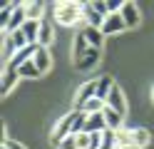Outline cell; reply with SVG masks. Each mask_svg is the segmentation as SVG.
Segmentation results:
<instances>
[{
  "label": "cell",
  "mask_w": 154,
  "mask_h": 149,
  "mask_svg": "<svg viewBox=\"0 0 154 149\" xmlns=\"http://www.w3.org/2000/svg\"><path fill=\"white\" fill-rule=\"evenodd\" d=\"M52 17H55V23H60L65 27H75V25H82L85 27L82 3H77V0H60V3H55Z\"/></svg>",
  "instance_id": "1"
},
{
  "label": "cell",
  "mask_w": 154,
  "mask_h": 149,
  "mask_svg": "<svg viewBox=\"0 0 154 149\" xmlns=\"http://www.w3.org/2000/svg\"><path fill=\"white\" fill-rule=\"evenodd\" d=\"M72 122H75V109H72V112H67V114H62V117L55 122L52 132H50V142H52L55 147L60 144L67 134H72Z\"/></svg>",
  "instance_id": "2"
},
{
  "label": "cell",
  "mask_w": 154,
  "mask_h": 149,
  "mask_svg": "<svg viewBox=\"0 0 154 149\" xmlns=\"http://www.w3.org/2000/svg\"><path fill=\"white\" fill-rule=\"evenodd\" d=\"M122 20H124V25H127V30L132 27H137L142 23V13H139V5L137 3H132V0H124V5H122Z\"/></svg>",
  "instance_id": "3"
},
{
  "label": "cell",
  "mask_w": 154,
  "mask_h": 149,
  "mask_svg": "<svg viewBox=\"0 0 154 149\" xmlns=\"http://www.w3.org/2000/svg\"><path fill=\"white\" fill-rule=\"evenodd\" d=\"M102 35L104 37H112V35H122L124 30H127V25H124V20L119 13H114V15H107L104 17V23H102Z\"/></svg>",
  "instance_id": "4"
},
{
  "label": "cell",
  "mask_w": 154,
  "mask_h": 149,
  "mask_svg": "<svg viewBox=\"0 0 154 149\" xmlns=\"http://www.w3.org/2000/svg\"><path fill=\"white\" fill-rule=\"evenodd\" d=\"M92 97H97V79H90V82H85L80 89H77V95H75V109H82Z\"/></svg>",
  "instance_id": "5"
},
{
  "label": "cell",
  "mask_w": 154,
  "mask_h": 149,
  "mask_svg": "<svg viewBox=\"0 0 154 149\" xmlns=\"http://www.w3.org/2000/svg\"><path fill=\"white\" fill-rule=\"evenodd\" d=\"M107 107L109 109H114V112H119L122 117L127 114V97H124V92L114 85V89L109 92V97H107Z\"/></svg>",
  "instance_id": "6"
},
{
  "label": "cell",
  "mask_w": 154,
  "mask_h": 149,
  "mask_svg": "<svg viewBox=\"0 0 154 149\" xmlns=\"http://www.w3.org/2000/svg\"><path fill=\"white\" fill-rule=\"evenodd\" d=\"M97 62H100V50L90 47L87 52H85V55L75 62V67L80 70V72H90V70H94V67H97Z\"/></svg>",
  "instance_id": "7"
},
{
  "label": "cell",
  "mask_w": 154,
  "mask_h": 149,
  "mask_svg": "<svg viewBox=\"0 0 154 149\" xmlns=\"http://www.w3.org/2000/svg\"><path fill=\"white\" fill-rule=\"evenodd\" d=\"M55 40V27L47 17L40 20V35H37V47H50Z\"/></svg>",
  "instance_id": "8"
},
{
  "label": "cell",
  "mask_w": 154,
  "mask_h": 149,
  "mask_svg": "<svg viewBox=\"0 0 154 149\" xmlns=\"http://www.w3.org/2000/svg\"><path fill=\"white\" fill-rule=\"evenodd\" d=\"M82 13H85V27H97V30L102 27L104 15H100L92 3H82Z\"/></svg>",
  "instance_id": "9"
},
{
  "label": "cell",
  "mask_w": 154,
  "mask_h": 149,
  "mask_svg": "<svg viewBox=\"0 0 154 149\" xmlns=\"http://www.w3.org/2000/svg\"><path fill=\"white\" fill-rule=\"evenodd\" d=\"M35 52H37V45H30V47H23V50H17V55L8 62V67H13V70H20L25 62H30V60L35 57Z\"/></svg>",
  "instance_id": "10"
},
{
  "label": "cell",
  "mask_w": 154,
  "mask_h": 149,
  "mask_svg": "<svg viewBox=\"0 0 154 149\" xmlns=\"http://www.w3.org/2000/svg\"><path fill=\"white\" fill-rule=\"evenodd\" d=\"M114 144H117V149H137L134 147V129H127L122 127L114 132Z\"/></svg>",
  "instance_id": "11"
},
{
  "label": "cell",
  "mask_w": 154,
  "mask_h": 149,
  "mask_svg": "<svg viewBox=\"0 0 154 149\" xmlns=\"http://www.w3.org/2000/svg\"><path fill=\"white\" fill-rule=\"evenodd\" d=\"M17 77H20V72H17V70H13V67H8L5 72H3V85H0V92H3V97H8V95L15 89Z\"/></svg>",
  "instance_id": "12"
},
{
  "label": "cell",
  "mask_w": 154,
  "mask_h": 149,
  "mask_svg": "<svg viewBox=\"0 0 154 149\" xmlns=\"http://www.w3.org/2000/svg\"><path fill=\"white\" fill-rule=\"evenodd\" d=\"M25 23H27L25 8H23V3H17V8H15L13 17H10V23H8V30H5V33H17V30H23V25H25Z\"/></svg>",
  "instance_id": "13"
},
{
  "label": "cell",
  "mask_w": 154,
  "mask_h": 149,
  "mask_svg": "<svg viewBox=\"0 0 154 149\" xmlns=\"http://www.w3.org/2000/svg\"><path fill=\"white\" fill-rule=\"evenodd\" d=\"M32 62H35V67H37V70H40V75H42V72H47V70L52 67L50 50H47V47H37V52H35V57H32Z\"/></svg>",
  "instance_id": "14"
},
{
  "label": "cell",
  "mask_w": 154,
  "mask_h": 149,
  "mask_svg": "<svg viewBox=\"0 0 154 149\" xmlns=\"http://www.w3.org/2000/svg\"><path fill=\"white\" fill-rule=\"evenodd\" d=\"M82 35H85V40H87V45H90V47L102 50V42H104L102 30H97V27H82Z\"/></svg>",
  "instance_id": "15"
},
{
  "label": "cell",
  "mask_w": 154,
  "mask_h": 149,
  "mask_svg": "<svg viewBox=\"0 0 154 149\" xmlns=\"http://www.w3.org/2000/svg\"><path fill=\"white\" fill-rule=\"evenodd\" d=\"M112 89H114V77H112V75L97 77V97H100V99H104V102H107V97H109Z\"/></svg>",
  "instance_id": "16"
},
{
  "label": "cell",
  "mask_w": 154,
  "mask_h": 149,
  "mask_svg": "<svg viewBox=\"0 0 154 149\" xmlns=\"http://www.w3.org/2000/svg\"><path fill=\"white\" fill-rule=\"evenodd\" d=\"M102 117H104V122H107V129H112V132H117V129L124 127V117L119 112H114V109H109V107L102 112Z\"/></svg>",
  "instance_id": "17"
},
{
  "label": "cell",
  "mask_w": 154,
  "mask_h": 149,
  "mask_svg": "<svg viewBox=\"0 0 154 149\" xmlns=\"http://www.w3.org/2000/svg\"><path fill=\"white\" fill-rule=\"evenodd\" d=\"M23 8H25V15H27V20H42L45 3H37V0H27V3H23Z\"/></svg>",
  "instance_id": "18"
},
{
  "label": "cell",
  "mask_w": 154,
  "mask_h": 149,
  "mask_svg": "<svg viewBox=\"0 0 154 149\" xmlns=\"http://www.w3.org/2000/svg\"><path fill=\"white\" fill-rule=\"evenodd\" d=\"M23 33L27 37V42L30 45H37V35H40V20H27L23 25Z\"/></svg>",
  "instance_id": "19"
},
{
  "label": "cell",
  "mask_w": 154,
  "mask_h": 149,
  "mask_svg": "<svg viewBox=\"0 0 154 149\" xmlns=\"http://www.w3.org/2000/svg\"><path fill=\"white\" fill-rule=\"evenodd\" d=\"M17 55V45H15V40L10 33H3V57L10 62V60Z\"/></svg>",
  "instance_id": "20"
},
{
  "label": "cell",
  "mask_w": 154,
  "mask_h": 149,
  "mask_svg": "<svg viewBox=\"0 0 154 149\" xmlns=\"http://www.w3.org/2000/svg\"><path fill=\"white\" fill-rule=\"evenodd\" d=\"M149 142H152V134H149L147 127H137L134 129V147L137 149H147Z\"/></svg>",
  "instance_id": "21"
},
{
  "label": "cell",
  "mask_w": 154,
  "mask_h": 149,
  "mask_svg": "<svg viewBox=\"0 0 154 149\" xmlns=\"http://www.w3.org/2000/svg\"><path fill=\"white\" fill-rule=\"evenodd\" d=\"M87 50H90V45H87V40H85V35L77 33V35H75V45H72V60L77 62V60L87 52Z\"/></svg>",
  "instance_id": "22"
},
{
  "label": "cell",
  "mask_w": 154,
  "mask_h": 149,
  "mask_svg": "<svg viewBox=\"0 0 154 149\" xmlns=\"http://www.w3.org/2000/svg\"><path fill=\"white\" fill-rule=\"evenodd\" d=\"M15 8H17V3H13V0H10V3H3V10H0V25H3V33L8 30V23H10Z\"/></svg>",
  "instance_id": "23"
},
{
  "label": "cell",
  "mask_w": 154,
  "mask_h": 149,
  "mask_svg": "<svg viewBox=\"0 0 154 149\" xmlns=\"http://www.w3.org/2000/svg\"><path fill=\"white\" fill-rule=\"evenodd\" d=\"M17 72H20V77H27V79H35V77H40V70L35 67V62L30 60V62H25L20 70H17Z\"/></svg>",
  "instance_id": "24"
},
{
  "label": "cell",
  "mask_w": 154,
  "mask_h": 149,
  "mask_svg": "<svg viewBox=\"0 0 154 149\" xmlns=\"http://www.w3.org/2000/svg\"><path fill=\"white\" fill-rule=\"evenodd\" d=\"M57 149H80L77 147V134H67L62 142L57 144Z\"/></svg>",
  "instance_id": "25"
},
{
  "label": "cell",
  "mask_w": 154,
  "mask_h": 149,
  "mask_svg": "<svg viewBox=\"0 0 154 149\" xmlns=\"http://www.w3.org/2000/svg\"><path fill=\"white\" fill-rule=\"evenodd\" d=\"M10 35H13V40H15L17 50H23V47H30V42H27V37H25V33H23V30H17V33H10Z\"/></svg>",
  "instance_id": "26"
},
{
  "label": "cell",
  "mask_w": 154,
  "mask_h": 149,
  "mask_svg": "<svg viewBox=\"0 0 154 149\" xmlns=\"http://www.w3.org/2000/svg\"><path fill=\"white\" fill-rule=\"evenodd\" d=\"M77 147H80V149H90V134L87 132L77 134Z\"/></svg>",
  "instance_id": "27"
},
{
  "label": "cell",
  "mask_w": 154,
  "mask_h": 149,
  "mask_svg": "<svg viewBox=\"0 0 154 149\" xmlns=\"http://www.w3.org/2000/svg\"><path fill=\"white\" fill-rule=\"evenodd\" d=\"M3 149H27V147H23L20 142H15V139H3Z\"/></svg>",
  "instance_id": "28"
},
{
  "label": "cell",
  "mask_w": 154,
  "mask_h": 149,
  "mask_svg": "<svg viewBox=\"0 0 154 149\" xmlns=\"http://www.w3.org/2000/svg\"><path fill=\"white\" fill-rule=\"evenodd\" d=\"M92 5H94V10H97L100 15H104V17L109 15V10H107V0H100V3H92Z\"/></svg>",
  "instance_id": "29"
},
{
  "label": "cell",
  "mask_w": 154,
  "mask_h": 149,
  "mask_svg": "<svg viewBox=\"0 0 154 149\" xmlns=\"http://www.w3.org/2000/svg\"><path fill=\"white\" fill-rule=\"evenodd\" d=\"M102 147V134H90V149H100Z\"/></svg>",
  "instance_id": "30"
},
{
  "label": "cell",
  "mask_w": 154,
  "mask_h": 149,
  "mask_svg": "<svg viewBox=\"0 0 154 149\" xmlns=\"http://www.w3.org/2000/svg\"><path fill=\"white\" fill-rule=\"evenodd\" d=\"M152 102H154V87H152Z\"/></svg>",
  "instance_id": "31"
}]
</instances>
